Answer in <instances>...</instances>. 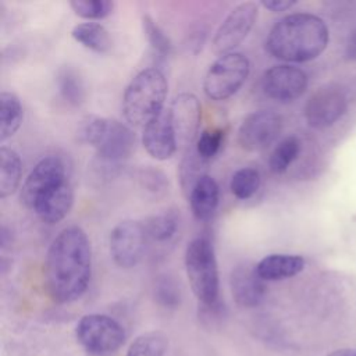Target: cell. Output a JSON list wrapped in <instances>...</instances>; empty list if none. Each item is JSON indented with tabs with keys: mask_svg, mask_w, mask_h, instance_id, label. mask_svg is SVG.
I'll return each mask as SVG.
<instances>
[{
	"mask_svg": "<svg viewBox=\"0 0 356 356\" xmlns=\"http://www.w3.org/2000/svg\"><path fill=\"white\" fill-rule=\"evenodd\" d=\"M92 277V248L86 232L76 227L61 229L51 241L44 263L50 296L58 303L79 299Z\"/></svg>",
	"mask_w": 356,
	"mask_h": 356,
	"instance_id": "cell-1",
	"label": "cell"
},
{
	"mask_svg": "<svg viewBox=\"0 0 356 356\" xmlns=\"http://www.w3.org/2000/svg\"><path fill=\"white\" fill-rule=\"evenodd\" d=\"M328 39V28L320 17L295 13L274 24L266 39V49L278 60L306 63L325 50Z\"/></svg>",
	"mask_w": 356,
	"mask_h": 356,
	"instance_id": "cell-2",
	"label": "cell"
},
{
	"mask_svg": "<svg viewBox=\"0 0 356 356\" xmlns=\"http://www.w3.org/2000/svg\"><path fill=\"white\" fill-rule=\"evenodd\" d=\"M76 138L81 143L95 149V167L106 175H113L125 164L136 142L128 125L99 115L82 118L76 128Z\"/></svg>",
	"mask_w": 356,
	"mask_h": 356,
	"instance_id": "cell-3",
	"label": "cell"
},
{
	"mask_svg": "<svg viewBox=\"0 0 356 356\" xmlns=\"http://www.w3.org/2000/svg\"><path fill=\"white\" fill-rule=\"evenodd\" d=\"M168 82L160 68L149 67L139 71L125 88L122 113L135 127H145L163 110Z\"/></svg>",
	"mask_w": 356,
	"mask_h": 356,
	"instance_id": "cell-4",
	"label": "cell"
},
{
	"mask_svg": "<svg viewBox=\"0 0 356 356\" xmlns=\"http://www.w3.org/2000/svg\"><path fill=\"white\" fill-rule=\"evenodd\" d=\"M185 270L193 295L203 306L218 300V267L214 246L206 236L193 238L185 250Z\"/></svg>",
	"mask_w": 356,
	"mask_h": 356,
	"instance_id": "cell-5",
	"label": "cell"
},
{
	"mask_svg": "<svg viewBox=\"0 0 356 356\" xmlns=\"http://www.w3.org/2000/svg\"><path fill=\"white\" fill-rule=\"evenodd\" d=\"M249 72L250 63L243 53H227L209 67L203 81V90L211 100H225L241 89Z\"/></svg>",
	"mask_w": 356,
	"mask_h": 356,
	"instance_id": "cell-6",
	"label": "cell"
},
{
	"mask_svg": "<svg viewBox=\"0 0 356 356\" xmlns=\"http://www.w3.org/2000/svg\"><path fill=\"white\" fill-rule=\"evenodd\" d=\"M76 339L90 355H108L125 342L122 325L106 314H86L75 328Z\"/></svg>",
	"mask_w": 356,
	"mask_h": 356,
	"instance_id": "cell-7",
	"label": "cell"
},
{
	"mask_svg": "<svg viewBox=\"0 0 356 356\" xmlns=\"http://www.w3.org/2000/svg\"><path fill=\"white\" fill-rule=\"evenodd\" d=\"M259 15V6L253 1H245L235 6L217 28L211 47L218 56L232 53L252 31Z\"/></svg>",
	"mask_w": 356,
	"mask_h": 356,
	"instance_id": "cell-8",
	"label": "cell"
},
{
	"mask_svg": "<svg viewBox=\"0 0 356 356\" xmlns=\"http://www.w3.org/2000/svg\"><path fill=\"white\" fill-rule=\"evenodd\" d=\"M147 232L145 224L136 220L120 221L110 234V254L121 268L136 266L145 252Z\"/></svg>",
	"mask_w": 356,
	"mask_h": 356,
	"instance_id": "cell-9",
	"label": "cell"
},
{
	"mask_svg": "<svg viewBox=\"0 0 356 356\" xmlns=\"http://www.w3.org/2000/svg\"><path fill=\"white\" fill-rule=\"evenodd\" d=\"M348 99L338 85L318 88L305 106V118L312 128L324 129L334 125L346 111Z\"/></svg>",
	"mask_w": 356,
	"mask_h": 356,
	"instance_id": "cell-10",
	"label": "cell"
},
{
	"mask_svg": "<svg viewBox=\"0 0 356 356\" xmlns=\"http://www.w3.org/2000/svg\"><path fill=\"white\" fill-rule=\"evenodd\" d=\"M281 128L282 120L277 113L259 110L243 118L238 129V142L248 152H260L277 139Z\"/></svg>",
	"mask_w": 356,
	"mask_h": 356,
	"instance_id": "cell-11",
	"label": "cell"
},
{
	"mask_svg": "<svg viewBox=\"0 0 356 356\" xmlns=\"http://www.w3.org/2000/svg\"><path fill=\"white\" fill-rule=\"evenodd\" d=\"M178 147L189 150L195 140H197L200 120H202V106L199 99L193 93H179L177 95L170 108L167 110Z\"/></svg>",
	"mask_w": 356,
	"mask_h": 356,
	"instance_id": "cell-12",
	"label": "cell"
},
{
	"mask_svg": "<svg viewBox=\"0 0 356 356\" xmlns=\"http://www.w3.org/2000/svg\"><path fill=\"white\" fill-rule=\"evenodd\" d=\"M309 79L303 70L281 64L268 68L261 78L263 92L277 102H292L300 97L306 88Z\"/></svg>",
	"mask_w": 356,
	"mask_h": 356,
	"instance_id": "cell-13",
	"label": "cell"
},
{
	"mask_svg": "<svg viewBox=\"0 0 356 356\" xmlns=\"http://www.w3.org/2000/svg\"><path fill=\"white\" fill-rule=\"evenodd\" d=\"M65 178H68L67 167L58 156L43 157L36 163L24 181L21 191L22 203L32 210L40 195Z\"/></svg>",
	"mask_w": 356,
	"mask_h": 356,
	"instance_id": "cell-14",
	"label": "cell"
},
{
	"mask_svg": "<svg viewBox=\"0 0 356 356\" xmlns=\"http://www.w3.org/2000/svg\"><path fill=\"white\" fill-rule=\"evenodd\" d=\"M142 143L149 156L156 160L164 161L174 156L178 143L167 110L161 111L143 127Z\"/></svg>",
	"mask_w": 356,
	"mask_h": 356,
	"instance_id": "cell-15",
	"label": "cell"
},
{
	"mask_svg": "<svg viewBox=\"0 0 356 356\" xmlns=\"http://www.w3.org/2000/svg\"><path fill=\"white\" fill-rule=\"evenodd\" d=\"M72 204L74 188L70 178H65L40 195L32 211H35L44 224L54 225L67 217Z\"/></svg>",
	"mask_w": 356,
	"mask_h": 356,
	"instance_id": "cell-16",
	"label": "cell"
},
{
	"mask_svg": "<svg viewBox=\"0 0 356 356\" xmlns=\"http://www.w3.org/2000/svg\"><path fill=\"white\" fill-rule=\"evenodd\" d=\"M229 282L234 300L242 307H254L264 298V281L256 273V267L238 266L232 270Z\"/></svg>",
	"mask_w": 356,
	"mask_h": 356,
	"instance_id": "cell-17",
	"label": "cell"
},
{
	"mask_svg": "<svg viewBox=\"0 0 356 356\" xmlns=\"http://www.w3.org/2000/svg\"><path fill=\"white\" fill-rule=\"evenodd\" d=\"M186 199L196 220L206 221L211 218L220 202V188L217 181L209 174H204L195 184Z\"/></svg>",
	"mask_w": 356,
	"mask_h": 356,
	"instance_id": "cell-18",
	"label": "cell"
},
{
	"mask_svg": "<svg viewBox=\"0 0 356 356\" xmlns=\"http://www.w3.org/2000/svg\"><path fill=\"white\" fill-rule=\"evenodd\" d=\"M305 268V259L299 254L273 253L256 264V273L263 281H280L295 277Z\"/></svg>",
	"mask_w": 356,
	"mask_h": 356,
	"instance_id": "cell-19",
	"label": "cell"
},
{
	"mask_svg": "<svg viewBox=\"0 0 356 356\" xmlns=\"http://www.w3.org/2000/svg\"><path fill=\"white\" fill-rule=\"evenodd\" d=\"M57 90L61 99L70 106H81L86 99V88L82 75L72 65L60 67L56 74Z\"/></svg>",
	"mask_w": 356,
	"mask_h": 356,
	"instance_id": "cell-20",
	"label": "cell"
},
{
	"mask_svg": "<svg viewBox=\"0 0 356 356\" xmlns=\"http://www.w3.org/2000/svg\"><path fill=\"white\" fill-rule=\"evenodd\" d=\"M71 36L85 49L99 54H106L113 47L108 31L97 22H82L72 28Z\"/></svg>",
	"mask_w": 356,
	"mask_h": 356,
	"instance_id": "cell-21",
	"label": "cell"
},
{
	"mask_svg": "<svg viewBox=\"0 0 356 356\" xmlns=\"http://www.w3.org/2000/svg\"><path fill=\"white\" fill-rule=\"evenodd\" d=\"M22 163L18 153L7 146L0 147V197L13 195L21 182Z\"/></svg>",
	"mask_w": 356,
	"mask_h": 356,
	"instance_id": "cell-22",
	"label": "cell"
},
{
	"mask_svg": "<svg viewBox=\"0 0 356 356\" xmlns=\"http://www.w3.org/2000/svg\"><path fill=\"white\" fill-rule=\"evenodd\" d=\"M24 110L19 97L13 92L0 93V142L11 138L21 127Z\"/></svg>",
	"mask_w": 356,
	"mask_h": 356,
	"instance_id": "cell-23",
	"label": "cell"
},
{
	"mask_svg": "<svg viewBox=\"0 0 356 356\" xmlns=\"http://www.w3.org/2000/svg\"><path fill=\"white\" fill-rule=\"evenodd\" d=\"M302 149L300 139L298 136H286L284 138L273 150L268 159V167L275 174H282L288 170V167L298 159Z\"/></svg>",
	"mask_w": 356,
	"mask_h": 356,
	"instance_id": "cell-24",
	"label": "cell"
},
{
	"mask_svg": "<svg viewBox=\"0 0 356 356\" xmlns=\"http://www.w3.org/2000/svg\"><path fill=\"white\" fill-rule=\"evenodd\" d=\"M179 217L175 210H164L152 216L145 224L147 236L156 242H165L174 236L178 229Z\"/></svg>",
	"mask_w": 356,
	"mask_h": 356,
	"instance_id": "cell-25",
	"label": "cell"
},
{
	"mask_svg": "<svg viewBox=\"0 0 356 356\" xmlns=\"http://www.w3.org/2000/svg\"><path fill=\"white\" fill-rule=\"evenodd\" d=\"M206 164H207V161L203 160L195 149L186 150V153L181 161L179 172H178L181 188L186 197H188L189 192L192 191V188L195 186V184L199 181V178L206 174V171H204Z\"/></svg>",
	"mask_w": 356,
	"mask_h": 356,
	"instance_id": "cell-26",
	"label": "cell"
},
{
	"mask_svg": "<svg viewBox=\"0 0 356 356\" xmlns=\"http://www.w3.org/2000/svg\"><path fill=\"white\" fill-rule=\"evenodd\" d=\"M167 348V337L160 331H150L139 335L131 343L127 356H164Z\"/></svg>",
	"mask_w": 356,
	"mask_h": 356,
	"instance_id": "cell-27",
	"label": "cell"
},
{
	"mask_svg": "<svg viewBox=\"0 0 356 356\" xmlns=\"http://www.w3.org/2000/svg\"><path fill=\"white\" fill-rule=\"evenodd\" d=\"M260 172L253 167L236 170L229 181V189L236 199L245 200L252 197L260 188Z\"/></svg>",
	"mask_w": 356,
	"mask_h": 356,
	"instance_id": "cell-28",
	"label": "cell"
},
{
	"mask_svg": "<svg viewBox=\"0 0 356 356\" xmlns=\"http://www.w3.org/2000/svg\"><path fill=\"white\" fill-rule=\"evenodd\" d=\"M142 29L154 53L161 57H168L172 53V43L168 35L149 14L142 15Z\"/></svg>",
	"mask_w": 356,
	"mask_h": 356,
	"instance_id": "cell-29",
	"label": "cell"
},
{
	"mask_svg": "<svg viewBox=\"0 0 356 356\" xmlns=\"http://www.w3.org/2000/svg\"><path fill=\"white\" fill-rule=\"evenodd\" d=\"M72 11L85 19H103L113 13L114 3L110 0H72Z\"/></svg>",
	"mask_w": 356,
	"mask_h": 356,
	"instance_id": "cell-30",
	"label": "cell"
},
{
	"mask_svg": "<svg viewBox=\"0 0 356 356\" xmlns=\"http://www.w3.org/2000/svg\"><path fill=\"white\" fill-rule=\"evenodd\" d=\"M222 140H224V129L221 128L204 129L196 140L195 150L203 160L209 161L218 153L222 145Z\"/></svg>",
	"mask_w": 356,
	"mask_h": 356,
	"instance_id": "cell-31",
	"label": "cell"
},
{
	"mask_svg": "<svg viewBox=\"0 0 356 356\" xmlns=\"http://www.w3.org/2000/svg\"><path fill=\"white\" fill-rule=\"evenodd\" d=\"M156 298L157 300L165 306L172 307L179 303V288L177 282L168 275H163L156 282Z\"/></svg>",
	"mask_w": 356,
	"mask_h": 356,
	"instance_id": "cell-32",
	"label": "cell"
},
{
	"mask_svg": "<svg viewBox=\"0 0 356 356\" xmlns=\"http://www.w3.org/2000/svg\"><path fill=\"white\" fill-rule=\"evenodd\" d=\"M142 181H143V185H146V188L149 191L157 192V191H160V188H164L165 177L159 170H147V171H143Z\"/></svg>",
	"mask_w": 356,
	"mask_h": 356,
	"instance_id": "cell-33",
	"label": "cell"
},
{
	"mask_svg": "<svg viewBox=\"0 0 356 356\" xmlns=\"http://www.w3.org/2000/svg\"><path fill=\"white\" fill-rule=\"evenodd\" d=\"M260 4L273 13H281V11H285L291 7H293L296 4V1H293V0H263Z\"/></svg>",
	"mask_w": 356,
	"mask_h": 356,
	"instance_id": "cell-34",
	"label": "cell"
},
{
	"mask_svg": "<svg viewBox=\"0 0 356 356\" xmlns=\"http://www.w3.org/2000/svg\"><path fill=\"white\" fill-rule=\"evenodd\" d=\"M346 56L348 58L356 61V29L353 31V33L350 35L348 44H346Z\"/></svg>",
	"mask_w": 356,
	"mask_h": 356,
	"instance_id": "cell-35",
	"label": "cell"
},
{
	"mask_svg": "<svg viewBox=\"0 0 356 356\" xmlns=\"http://www.w3.org/2000/svg\"><path fill=\"white\" fill-rule=\"evenodd\" d=\"M327 356H356V349H350V348H342V349H337L334 352H331Z\"/></svg>",
	"mask_w": 356,
	"mask_h": 356,
	"instance_id": "cell-36",
	"label": "cell"
}]
</instances>
